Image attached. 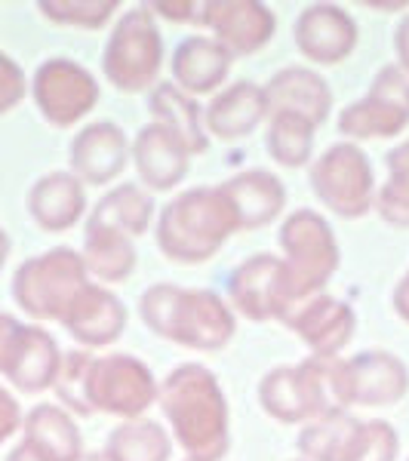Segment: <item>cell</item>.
Segmentation results:
<instances>
[{
    "instance_id": "obj_20",
    "label": "cell",
    "mask_w": 409,
    "mask_h": 461,
    "mask_svg": "<svg viewBox=\"0 0 409 461\" xmlns=\"http://www.w3.org/2000/svg\"><path fill=\"white\" fill-rule=\"evenodd\" d=\"M136 169L139 178L154 191H167L182 182L188 173V151L173 132L160 123H151L136 139Z\"/></svg>"
},
{
    "instance_id": "obj_27",
    "label": "cell",
    "mask_w": 409,
    "mask_h": 461,
    "mask_svg": "<svg viewBox=\"0 0 409 461\" xmlns=\"http://www.w3.org/2000/svg\"><path fill=\"white\" fill-rule=\"evenodd\" d=\"M25 443L47 461H80L77 428L53 403L32 409V415L25 419Z\"/></svg>"
},
{
    "instance_id": "obj_8",
    "label": "cell",
    "mask_w": 409,
    "mask_h": 461,
    "mask_svg": "<svg viewBox=\"0 0 409 461\" xmlns=\"http://www.w3.org/2000/svg\"><path fill=\"white\" fill-rule=\"evenodd\" d=\"M163 62V41L148 6H136L117 22L105 47V77L123 93H139L158 80Z\"/></svg>"
},
{
    "instance_id": "obj_16",
    "label": "cell",
    "mask_w": 409,
    "mask_h": 461,
    "mask_svg": "<svg viewBox=\"0 0 409 461\" xmlns=\"http://www.w3.org/2000/svg\"><path fill=\"white\" fill-rule=\"evenodd\" d=\"M204 22L219 34V43L228 53L250 56L262 50L274 34L271 10L252 0H237V4H204Z\"/></svg>"
},
{
    "instance_id": "obj_36",
    "label": "cell",
    "mask_w": 409,
    "mask_h": 461,
    "mask_svg": "<svg viewBox=\"0 0 409 461\" xmlns=\"http://www.w3.org/2000/svg\"><path fill=\"white\" fill-rule=\"evenodd\" d=\"M25 95V74L6 53H0V114L16 108Z\"/></svg>"
},
{
    "instance_id": "obj_21",
    "label": "cell",
    "mask_w": 409,
    "mask_h": 461,
    "mask_svg": "<svg viewBox=\"0 0 409 461\" xmlns=\"http://www.w3.org/2000/svg\"><path fill=\"white\" fill-rule=\"evenodd\" d=\"M126 163V139L121 126L114 123H93L74 139L71 145V167L84 182L105 185L111 182Z\"/></svg>"
},
{
    "instance_id": "obj_1",
    "label": "cell",
    "mask_w": 409,
    "mask_h": 461,
    "mask_svg": "<svg viewBox=\"0 0 409 461\" xmlns=\"http://www.w3.org/2000/svg\"><path fill=\"white\" fill-rule=\"evenodd\" d=\"M53 384L65 406H71L80 415H89L95 409L117 415H139L158 397L148 366L132 360L130 354L102 357V360H93L80 351L65 354Z\"/></svg>"
},
{
    "instance_id": "obj_4",
    "label": "cell",
    "mask_w": 409,
    "mask_h": 461,
    "mask_svg": "<svg viewBox=\"0 0 409 461\" xmlns=\"http://www.w3.org/2000/svg\"><path fill=\"white\" fill-rule=\"evenodd\" d=\"M241 230L234 206L222 188H195L176 197L163 210L158 225V247L173 262L200 265L225 243L228 234Z\"/></svg>"
},
{
    "instance_id": "obj_42",
    "label": "cell",
    "mask_w": 409,
    "mask_h": 461,
    "mask_svg": "<svg viewBox=\"0 0 409 461\" xmlns=\"http://www.w3.org/2000/svg\"><path fill=\"white\" fill-rule=\"evenodd\" d=\"M13 330H16V320L6 317V314H0V351H4V341L10 339Z\"/></svg>"
},
{
    "instance_id": "obj_35",
    "label": "cell",
    "mask_w": 409,
    "mask_h": 461,
    "mask_svg": "<svg viewBox=\"0 0 409 461\" xmlns=\"http://www.w3.org/2000/svg\"><path fill=\"white\" fill-rule=\"evenodd\" d=\"M41 13L53 22H68V25H84V28H99L111 19V13L117 10V0H102V4H89V0H43Z\"/></svg>"
},
{
    "instance_id": "obj_41",
    "label": "cell",
    "mask_w": 409,
    "mask_h": 461,
    "mask_svg": "<svg viewBox=\"0 0 409 461\" xmlns=\"http://www.w3.org/2000/svg\"><path fill=\"white\" fill-rule=\"evenodd\" d=\"M6 461H47V458H43L41 452H34L28 443H22V446H16V449L10 452V458H6Z\"/></svg>"
},
{
    "instance_id": "obj_2",
    "label": "cell",
    "mask_w": 409,
    "mask_h": 461,
    "mask_svg": "<svg viewBox=\"0 0 409 461\" xmlns=\"http://www.w3.org/2000/svg\"><path fill=\"white\" fill-rule=\"evenodd\" d=\"M160 409L191 461H219L228 452L225 397L204 366H178L163 382Z\"/></svg>"
},
{
    "instance_id": "obj_32",
    "label": "cell",
    "mask_w": 409,
    "mask_h": 461,
    "mask_svg": "<svg viewBox=\"0 0 409 461\" xmlns=\"http://www.w3.org/2000/svg\"><path fill=\"white\" fill-rule=\"evenodd\" d=\"M357 425H360V421L348 419L345 412L321 415V421L308 425V430L299 437V446L304 456L314 461H341Z\"/></svg>"
},
{
    "instance_id": "obj_5",
    "label": "cell",
    "mask_w": 409,
    "mask_h": 461,
    "mask_svg": "<svg viewBox=\"0 0 409 461\" xmlns=\"http://www.w3.org/2000/svg\"><path fill=\"white\" fill-rule=\"evenodd\" d=\"M262 406L280 421H302L341 409L339 360H304L299 366L274 369L262 382Z\"/></svg>"
},
{
    "instance_id": "obj_17",
    "label": "cell",
    "mask_w": 409,
    "mask_h": 461,
    "mask_svg": "<svg viewBox=\"0 0 409 461\" xmlns=\"http://www.w3.org/2000/svg\"><path fill=\"white\" fill-rule=\"evenodd\" d=\"M62 323L77 341L102 348V345H111L114 339H121V332L126 326V311L121 299H114L108 289L86 284L77 293V299L71 302Z\"/></svg>"
},
{
    "instance_id": "obj_19",
    "label": "cell",
    "mask_w": 409,
    "mask_h": 461,
    "mask_svg": "<svg viewBox=\"0 0 409 461\" xmlns=\"http://www.w3.org/2000/svg\"><path fill=\"white\" fill-rule=\"evenodd\" d=\"M268 114H295L311 123H323L330 117V89L323 77L308 68H286L265 89Z\"/></svg>"
},
{
    "instance_id": "obj_10",
    "label": "cell",
    "mask_w": 409,
    "mask_h": 461,
    "mask_svg": "<svg viewBox=\"0 0 409 461\" xmlns=\"http://www.w3.org/2000/svg\"><path fill=\"white\" fill-rule=\"evenodd\" d=\"M409 126V77L400 68L378 71L367 99L341 111L339 130L354 139H388Z\"/></svg>"
},
{
    "instance_id": "obj_11",
    "label": "cell",
    "mask_w": 409,
    "mask_h": 461,
    "mask_svg": "<svg viewBox=\"0 0 409 461\" xmlns=\"http://www.w3.org/2000/svg\"><path fill=\"white\" fill-rule=\"evenodd\" d=\"M34 102L41 114L56 126H71L99 99L93 74L71 59H50L34 74Z\"/></svg>"
},
{
    "instance_id": "obj_34",
    "label": "cell",
    "mask_w": 409,
    "mask_h": 461,
    "mask_svg": "<svg viewBox=\"0 0 409 461\" xmlns=\"http://www.w3.org/2000/svg\"><path fill=\"white\" fill-rule=\"evenodd\" d=\"M394 456H397L394 428L385 421H369V425H357L341 461H394Z\"/></svg>"
},
{
    "instance_id": "obj_23",
    "label": "cell",
    "mask_w": 409,
    "mask_h": 461,
    "mask_svg": "<svg viewBox=\"0 0 409 461\" xmlns=\"http://www.w3.org/2000/svg\"><path fill=\"white\" fill-rule=\"evenodd\" d=\"M28 210L43 230H65L84 212V188L71 173H50L32 188Z\"/></svg>"
},
{
    "instance_id": "obj_40",
    "label": "cell",
    "mask_w": 409,
    "mask_h": 461,
    "mask_svg": "<svg viewBox=\"0 0 409 461\" xmlns=\"http://www.w3.org/2000/svg\"><path fill=\"white\" fill-rule=\"evenodd\" d=\"M397 56H400V65L409 71V19L400 22V28H397Z\"/></svg>"
},
{
    "instance_id": "obj_9",
    "label": "cell",
    "mask_w": 409,
    "mask_h": 461,
    "mask_svg": "<svg viewBox=\"0 0 409 461\" xmlns=\"http://www.w3.org/2000/svg\"><path fill=\"white\" fill-rule=\"evenodd\" d=\"M311 185L332 212L357 219L369 210L373 169L367 163V154L357 151L354 145H336L311 167Z\"/></svg>"
},
{
    "instance_id": "obj_12",
    "label": "cell",
    "mask_w": 409,
    "mask_h": 461,
    "mask_svg": "<svg viewBox=\"0 0 409 461\" xmlns=\"http://www.w3.org/2000/svg\"><path fill=\"white\" fill-rule=\"evenodd\" d=\"M234 308L250 320H286L293 317L295 302L286 284V267L274 256H256L241 265L232 277Z\"/></svg>"
},
{
    "instance_id": "obj_14",
    "label": "cell",
    "mask_w": 409,
    "mask_h": 461,
    "mask_svg": "<svg viewBox=\"0 0 409 461\" xmlns=\"http://www.w3.org/2000/svg\"><path fill=\"white\" fill-rule=\"evenodd\" d=\"M59 363L62 357H59L56 341L37 326L16 323V330L10 332L4 351H0V373L25 393L50 388L56 382Z\"/></svg>"
},
{
    "instance_id": "obj_43",
    "label": "cell",
    "mask_w": 409,
    "mask_h": 461,
    "mask_svg": "<svg viewBox=\"0 0 409 461\" xmlns=\"http://www.w3.org/2000/svg\"><path fill=\"white\" fill-rule=\"evenodd\" d=\"M6 249H10V243H6L4 230H0V265H4V258H6Z\"/></svg>"
},
{
    "instance_id": "obj_33",
    "label": "cell",
    "mask_w": 409,
    "mask_h": 461,
    "mask_svg": "<svg viewBox=\"0 0 409 461\" xmlns=\"http://www.w3.org/2000/svg\"><path fill=\"white\" fill-rule=\"evenodd\" d=\"M391 178L378 191V215L391 225H409V145L394 148L388 154Z\"/></svg>"
},
{
    "instance_id": "obj_29",
    "label": "cell",
    "mask_w": 409,
    "mask_h": 461,
    "mask_svg": "<svg viewBox=\"0 0 409 461\" xmlns=\"http://www.w3.org/2000/svg\"><path fill=\"white\" fill-rule=\"evenodd\" d=\"M151 197L145 191H139L136 185H121L117 191H111L108 197L99 200V206L89 215V221L123 230L126 237L145 234L148 221H151Z\"/></svg>"
},
{
    "instance_id": "obj_24",
    "label": "cell",
    "mask_w": 409,
    "mask_h": 461,
    "mask_svg": "<svg viewBox=\"0 0 409 461\" xmlns=\"http://www.w3.org/2000/svg\"><path fill=\"white\" fill-rule=\"evenodd\" d=\"M265 114H268L265 89L243 80V84L225 89V93L206 108V126H210V132L219 139H237L256 130Z\"/></svg>"
},
{
    "instance_id": "obj_18",
    "label": "cell",
    "mask_w": 409,
    "mask_h": 461,
    "mask_svg": "<svg viewBox=\"0 0 409 461\" xmlns=\"http://www.w3.org/2000/svg\"><path fill=\"white\" fill-rule=\"evenodd\" d=\"M286 323L299 332L317 360H336V354L351 339L354 314L336 299H314L311 304L295 308Z\"/></svg>"
},
{
    "instance_id": "obj_30",
    "label": "cell",
    "mask_w": 409,
    "mask_h": 461,
    "mask_svg": "<svg viewBox=\"0 0 409 461\" xmlns=\"http://www.w3.org/2000/svg\"><path fill=\"white\" fill-rule=\"evenodd\" d=\"M108 461H167L169 440L154 421H126L108 437Z\"/></svg>"
},
{
    "instance_id": "obj_37",
    "label": "cell",
    "mask_w": 409,
    "mask_h": 461,
    "mask_svg": "<svg viewBox=\"0 0 409 461\" xmlns=\"http://www.w3.org/2000/svg\"><path fill=\"white\" fill-rule=\"evenodd\" d=\"M22 415H19V403L13 393H6L4 388H0V443L10 440L13 434H16Z\"/></svg>"
},
{
    "instance_id": "obj_39",
    "label": "cell",
    "mask_w": 409,
    "mask_h": 461,
    "mask_svg": "<svg viewBox=\"0 0 409 461\" xmlns=\"http://www.w3.org/2000/svg\"><path fill=\"white\" fill-rule=\"evenodd\" d=\"M394 308H397V314L409 323V274L400 280L397 293H394Z\"/></svg>"
},
{
    "instance_id": "obj_38",
    "label": "cell",
    "mask_w": 409,
    "mask_h": 461,
    "mask_svg": "<svg viewBox=\"0 0 409 461\" xmlns=\"http://www.w3.org/2000/svg\"><path fill=\"white\" fill-rule=\"evenodd\" d=\"M154 10H160V16H167V19H176V22H182V19H195L191 16V10H195V4H154Z\"/></svg>"
},
{
    "instance_id": "obj_31",
    "label": "cell",
    "mask_w": 409,
    "mask_h": 461,
    "mask_svg": "<svg viewBox=\"0 0 409 461\" xmlns=\"http://www.w3.org/2000/svg\"><path fill=\"white\" fill-rule=\"evenodd\" d=\"M271 130H268V151L284 167H302L311 158L314 145V123L295 114H271Z\"/></svg>"
},
{
    "instance_id": "obj_3",
    "label": "cell",
    "mask_w": 409,
    "mask_h": 461,
    "mask_svg": "<svg viewBox=\"0 0 409 461\" xmlns=\"http://www.w3.org/2000/svg\"><path fill=\"white\" fill-rule=\"evenodd\" d=\"M142 320L158 336L197 348L219 351L234 336V317L219 295L206 289H178L169 284L151 286L142 295Z\"/></svg>"
},
{
    "instance_id": "obj_22",
    "label": "cell",
    "mask_w": 409,
    "mask_h": 461,
    "mask_svg": "<svg viewBox=\"0 0 409 461\" xmlns=\"http://www.w3.org/2000/svg\"><path fill=\"white\" fill-rule=\"evenodd\" d=\"M228 203L234 206L237 221L241 228H259L268 225L286 203V191L280 185L277 176L265 173V169H250V173H241L232 182L222 185Z\"/></svg>"
},
{
    "instance_id": "obj_25",
    "label": "cell",
    "mask_w": 409,
    "mask_h": 461,
    "mask_svg": "<svg viewBox=\"0 0 409 461\" xmlns=\"http://www.w3.org/2000/svg\"><path fill=\"white\" fill-rule=\"evenodd\" d=\"M228 68H232V53L210 37H188L176 50L173 74L188 93H210L225 80Z\"/></svg>"
},
{
    "instance_id": "obj_15",
    "label": "cell",
    "mask_w": 409,
    "mask_h": 461,
    "mask_svg": "<svg viewBox=\"0 0 409 461\" xmlns=\"http://www.w3.org/2000/svg\"><path fill=\"white\" fill-rule=\"evenodd\" d=\"M295 43L311 62L336 65L357 43V25L341 6H308L295 22Z\"/></svg>"
},
{
    "instance_id": "obj_13",
    "label": "cell",
    "mask_w": 409,
    "mask_h": 461,
    "mask_svg": "<svg viewBox=\"0 0 409 461\" xmlns=\"http://www.w3.org/2000/svg\"><path fill=\"white\" fill-rule=\"evenodd\" d=\"M409 388L406 366L394 354L367 351L354 360H339L341 406H388L397 403Z\"/></svg>"
},
{
    "instance_id": "obj_26",
    "label": "cell",
    "mask_w": 409,
    "mask_h": 461,
    "mask_svg": "<svg viewBox=\"0 0 409 461\" xmlns=\"http://www.w3.org/2000/svg\"><path fill=\"white\" fill-rule=\"evenodd\" d=\"M84 267L93 271L99 280L108 284H121L136 267V249L132 240L117 228L89 221L86 225V240H84Z\"/></svg>"
},
{
    "instance_id": "obj_28",
    "label": "cell",
    "mask_w": 409,
    "mask_h": 461,
    "mask_svg": "<svg viewBox=\"0 0 409 461\" xmlns=\"http://www.w3.org/2000/svg\"><path fill=\"white\" fill-rule=\"evenodd\" d=\"M151 111H154V117H158V123L167 126L178 142L185 145L188 154L206 151V136L200 132V123H197V105L188 95L178 93L173 84H160L154 89Z\"/></svg>"
},
{
    "instance_id": "obj_6",
    "label": "cell",
    "mask_w": 409,
    "mask_h": 461,
    "mask_svg": "<svg viewBox=\"0 0 409 461\" xmlns=\"http://www.w3.org/2000/svg\"><path fill=\"white\" fill-rule=\"evenodd\" d=\"M86 286L84 258L74 249H53L28 258L13 277V299L37 320H59L68 314L71 302Z\"/></svg>"
},
{
    "instance_id": "obj_7",
    "label": "cell",
    "mask_w": 409,
    "mask_h": 461,
    "mask_svg": "<svg viewBox=\"0 0 409 461\" xmlns=\"http://www.w3.org/2000/svg\"><path fill=\"white\" fill-rule=\"evenodd\" d=\"M280 247L286 249L284 267L289 293L295 308H302V302L314 289H321L339 267V247L332 240L330 225L311 210L289 215L286 225L280 228Z\"/></svg>"
}]
</instances>
